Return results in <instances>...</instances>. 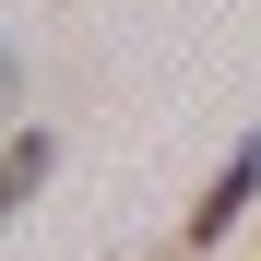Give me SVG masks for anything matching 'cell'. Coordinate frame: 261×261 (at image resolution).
Returning <instances> with one entry per match:
<instances>
[{
	"label": "cell",
	"mask_w": 261,
	"mask_h": 261,
	"mask_svg": "<svg viewBox=\"0 0 261 261\" xmlns=\"http://www.w3.org/2000/svg\"><path fill=\"white\" fill-rule=\"evenodd\" d=\"M249 202H261V130H238V143H226V166L202 178V202H190V226H178V249H214V238H226V226H238Z\"/></svg>",
	"instance_id": "1"
},
{
	"label": "cell",
	"mask_w": 261,
	"mask_h": 261,
	"mask_svg": "<svg viewBox=\"0 0 261 261\" xmlns=\"http://www.w3.org/2000/svg\"><path fill=\"white\" fill-rule=\"evenodd\" d=\"M48 166H60V130H12V143H0V226L48 190Z\"/></svg>",
	"instance_id": "2"
},
{
	"label": "cell",
	"mask_w": 261,
	"mask_h": 261,
	"mask_svg": "<svg viewBox=\"0 0 261 261\" xmlns=\"http://www.w3.org/2000/svg\"><path fill=\"white\" fill-rule=\"evenodd\" d=\"M12 107H24V71H12V48H0V143H12Z\"/></svg>",
	"instance_id": "3"
},
{
	"label": "cell",
	"mask_w": 261,
	"mask_h": 261,
	"mask_svg": "<svg viewBox=\"0 0 261 261\" xmlns=\"http://www.w3.org/2000/svg\"><path fill=\"white\" fill-rule=\"evenodd\" d=\"M166 261H190V249H166Z\"/></svg>",
	"instance_id": "4"
}]
</instances>
